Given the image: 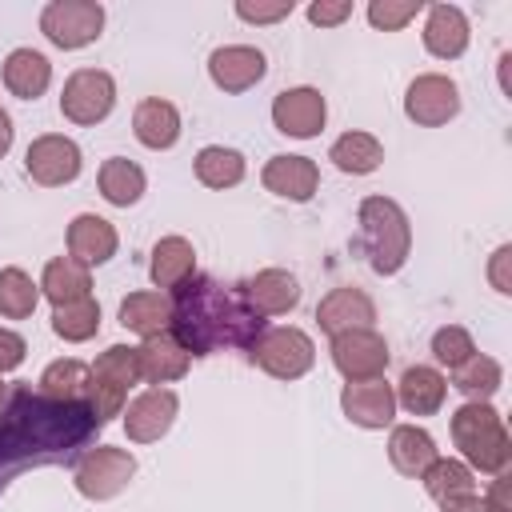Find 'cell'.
Instances as JSON below:
<instances>
[{
  "label": "cell",
  "mask_w": 512,
  "mask_h": 512,
  "mask_svg": "<svg viewBox=\"0 0 512 512\" xmlns=\"http://www.w3.org/2000/svg\"><path fill=\"white\" fill-rule=\"evenodd\" d=\"M172 336L192 352L208 356L220 344H248L260 336V312L248 308V300L212 276H192L172 296Z\"/></svg>",
  "instance_id": "obj_1"
},
{
  "label": "cell",
  "mask_w": 512,
  "mask_h": 512,
  "mask_svg": "<svg viewBox=\"0 0 512 512\" xmlns=\"http://www.w3.org/2000/svg\"><path fill=\"white\" fill-rule=\"evenodd\" d=\"M92 424L96 416L88 404H56L24 388L16 392L12 412L0 424V456H28L36 448H68L84 440Z\"/></svg>",
  "instance_id": "obj_2"
},
{
  "label": "cell",
  "mask_w": 512,
  "mask_h": 512,
  "mask_svg": "<svg viewBox=\"0 0 512 512\" xmlns=\"http://www.w3.org/2000/svg\"><path fill=\"white\" fill-rule=\"evenodd\" d=\"M360 244L368 252V264L380 276H392L408 260V248H412L404 208L388 196H368L360 204Z\"/></svg>",
  "instance_id": "obj_3"
},
{
  "label": "cell",
  "mask_w": 512,
  "mask_h": 512,
  "mask_svg": "<svg viewBox=\"0 0 512 512\" xmlns=\"http://www.w3.org/2000/svg\"><path fill=\"white\" fill-rule=\"evenodd\" d=\"M452 440L456 448L464 452V460L480 472H504L508 468V456H512V444H508V432H504V420L492 404L484 400H468L464 408H456L452 416Z\"/></svg>",
  "instance_id": "obj_4"
},
{
  "label": "cell",
  "mask_w": 512,
  "mask_h": 512,
  "mask_svg": "<svg viewBox=\"0 0 512 512\" xmlns=\"http://www.w3.org/2000/svg\"><path fill=\"white\" fill-rule=\"evenodd\" d=\"M140 380V364H136V348H124V344H112L108 352L96 356L92 364V388H88V408L96 416V424L120 416L124 400H128V388Z\"/></svg>",
  "instance_id": "obj_5"
},
{
  "label": "cell",
  "mask_w": 512,
  "mask_h": 512,
  "mask_svg": "<svg viewBox=\"0 0 512 512\" xmlns=\"http://www.w3.org/2000/svg\"><path fill=\"white\" fill-rule=\"evenodd\" d=\"M252 360L276 380H296L312 368L316 348L300 328H268L252 340Z\"/></svg>",
  "instance_id": "obj_6"
},
{
  "label": "cell",
  "mask_w": 512,
  "mask_h": 512,
  "mask_svg": "<svg viewBox=\"0 0 512 512\" xmlns=\"http://www.w3.org/2000/svg\"><path fill=\"white\" fill-rule=\"evenodd\" d=\"M104 28V8L96 0H52L40 12V32L56 48H84L100 36Z\"/></svg>",
  "instance_id": "obj_7"
},
{
  "label": "cell",
  "mask_w": 512,
  "mask_h": 512,
  "mask_svg": "<svg viewBox=\"0 0 512 512\" xmlns=\"http://www.w3.org/2000/svg\"><path fill=\"white\" fill-rule=\"evenodd\" d=\"M116 104V84L108 72L100 68H80L64 80V92H60V112L72 120V124H100Z\"/></svg>",
  "instance_id": "obj_8"
},
{
  "label": "cell",
  "mask_w": 512,
  "mask_h": 512,
  "mask_svg": "<svg viewBox=\"0 0 512 512\" xmlns=\"http://www.w3.org/2000/svg\"><path fill=\"white\" fill-rule=\"evenodd\" d=\"M132 472H136V460L124 448L100 444V448L84 452V460L76 464V488L88 500H112V496H120L128 488Z\"/></svg>",
  "instance_id": "obj_9"
},
{
  "label": "cell",
  "mask_w": 512,
  "mask_h": 512,
  "mask_svg": "<svg viewBox=\"0 0 512 512\" xmlns=\"http://www.w3.org/2000/svg\"><path fill=\"white\" fill-rule=\"evenodd\" d=\"M24 168L36 184L44 188H60V184H72L80 176V148L76 140L60 136V132H48V136H36L24 152Z\"/></svg>",
  "instance_id": "obj_10"
},
{
  "label": "cell",
  "mask_w": 512,
  "mask_h": 512,
  "mask_svg": "<svg viewBox=\"0 0 512 512\" xmlns=\"http://www.w3.org/2000/svg\"><path fill=\"white\" fill-rule=\"evenodd\" d=\"M332 364L348 380H376L388 368V344L372 328H348L332 336Z\"/></svg>",
  "instance_id": "obj_11"
},
{
  "label": "cell",
  "mask_w": 512,
  "mask_h": 512,
  "mask_svg": "<svg viewBox=\"0 0 512 512\" xmlns=\"http://www.w3.org/2000/svg\"><path fill=\"white\" fill-rule=\"evenodd\" d=\"M404 112H408V120H416L424 128L448 124L460 112V88L448 76H440V72H424V76H416L408 84Z\"/></svg>",
  "instance_id": "obj_12"
},
{
  "label": "cell",
  "mask_w": 512,
  "mask_h": 512,
  "mask_svg": "<svg viewBox=\"0 0 512 512\" xmlns=\"http://www.w3.org/2000/svg\"><path fill=\"white\" fill-rule=\"evenodd\" d=\"M340 408L360 428H384L396 416V392L388 380H348L340 392Z\"/></svg>",
  "instance_id": "obj_13"
},
{
  "label": "cell",
  "mask_w": 512,
  "mask_h": 512,
  "mask_svg": "<svg viewBox=\"0 0 512 512\" xmlns=\"http://www.w3.org/2000/svg\"><path fill=\"white\" fill-rule=\"evenodd\" d=\"M176 408H180V400H176L172 388H148V392H140V396L128 404V412H124V432H128V440H136V444L160 440V436L172 428Z\"/></svg>",
  "instance_id": "obj_14"
},
{
  "label": "cell",
  "mask_w": 512,
  "mask_h": 512,
  "mask_svg": "<svg viewBox=\"0 0 512 512\" xmlns=\"http://www.w3.org/2000/svg\"><path fill=\"white\" fill-rule=\"evenodd\" d=\"M264 72H268L264 52L248 48V44H228V48H216L208 56V76L224 92H248L252 84L264 80Z\"/></svg>",
  "instance_id": "obj_15"
},
{
  "label": "cell",
  "mask_w": 512,
  "mask_h": 512,
  "mask_svg": "<svg viewBox=\"0 0 512 512\" xmlns=\"http://www.w3.org/2000/svg\"><path fill=\"white\" fill-rule=\"evenodd\" d=\"M324 96L316 88H288L272 100V120L284 136H296V140H308L324 128Z\"/></svg>",
  "instance_id": "obj_16"
},
{
  "label": "cell",
  "mask_w": 512,
  "mask_h": 512,
  "mask_svg": "<svg viewBox=\"0 0 512 512\" xmlns=\"http://www.w3.org/2000/svg\"><path fill=\"white\" fill-rule=\"evenodd\" d=\"M136 364H140V380H152L160 388L188 372L192 352L172 332H160V336H144V344L136 348Z\"/></svg>",
  "instance_id": "obj_17"
},
{
  "label": "cell",
  "mask_w": 512,
  "mask_h": 512,
  "mask_svg": "<svg viewBox=\"0 0 512 512\" xmlns=\"http://www.w3.org/2000/svg\"><path fill=\"white\" fill-rule=\"evenodd\" d=\"M240 296H244L248 308L260 312V316H284V312L296 308L300 284H296V276L284 272V268H264V272H256V276L240 288Z\"/></svg>",
  "instance_id": "obj_18"
},
{
  "label": "cell",
  "mask_w": 512,
  "mask_h": 512,
  "mask_svg": "<svg viewBox=\"0 0 512 512\" xmlns=\"http://www.w3.org/2000/svg\"><path fill=\"white\" fill-rule=\"evenodd\" d=\"M316 320H320L324 332L340 336V332H348V328H368V324L376 320V304H372L360 288H332V292L320 300Z\"/></svg>",
  "instance_id": "obj_19"
},
{
  "label": "cell",
  "mask_w": 512,
  "mask_h": 512,
  "mask_svg": "<svg viewBox=\"0 0 512 512\" xmlns=\"http://www.w3.org/2000/svg\"><path fill=\"white\" fill-rule=\"evenodd\" d=\"M264 188L284 196V200H308L320 184V168L308 156H272L260 172Z\"/></svg>",
  "instance_id": "obj_20"
},
{
  "label": "cell",
  "mask_w": 512,
  "mask_h": 512,
  "mask_svg": "<svg viewBox=\"0 0 512 512\" xmlns=\"http://www.w3.org/2000/svg\"><path fill=\"white\" fill-rule=\"evenodd\" d=\"M68 252H72V260L84 264V268L104 264V260L116 256V228H112L104 216L84 212V216H76V220L68 224Z\"/></svg>",
  "instance_id": "obj_21"
},
{
  "label": "cell",
  "mask_w": 512,
  "mask_h": 512,
  "mask_svg": "<svg viewBox=\"0 0 512 512\" xmlns=\"http://www.w3.org/2000/svg\"><path fill=\"white\" fill-rule=\"evenodd\" d=\"M132 132H136V140H140L144 148H152V152L172 148V144L180 140V112H176V104H168V100H160V96L140 100L136 112H132Z\"/></svg>",
  "instance_id": "obj_22"
},
{
  "label": "cell",
  "mask_w": 512,
  "mask_h": 512,
  "mask_svg": "<svg viewBox=\"0 0 512 512\" xmlns=\"http://www.w3.org/2000/svg\"><path fill=\"white\" fill-rule=\"evenodd\" d=\"M424 48L440 60H456L468 48V20L456 4H432L424 24Z\"/></svg>",
  "instance_id": "obj_23"
},
{
  "label": "cell",
  "mask_w": 512,
  "mask_h": 512,
  "mask_svg": "<svg viewBox=\"0 0 512 512\" xmlns=\"http://www.w3.org/2000/svg\"><path fill=\"white\" fill-rule=\"evenodd\" d=\"M48 84H52V64H48L44 52H36V48H16V52H8V60H4V88H8L12 96L36 100V96L48 92Z\"/></svg>",
  "instance_id": "obj_24"
},
{
  "label": "cell",
  "mask_w": 512,
  "mask_h": 512,
  "mask_svg": "<svg viewBox=\"0 0 512 512\" xmlns=\"http://www.w3.org/2000/svg\"><path fill=\"white\" fill-rule=\"evenodd\" d=\"M444 396H448V380H444L436 368H424V364L408 368V372L400 376V384H396V404H404L412 416H432V412H440Z\"/></svg>",
  "instance_id": "obj_25"
},
{
  "label": "cell",
  "mask_w": 512,
  "mask_h": 512,
  "mask_svg": "<svg viewBox=\"0 0 512 512\" xmlns=\"http://www.w3.org/2000/svg\"><path fill=\"white\" fill-rule=\"evenodd\" d=\"M120 324L128 332H140V336L168 332V324H172V296H164L160 288L156 292H132V296H124Z\"/></svg>",
  "instance_id": "obj_26"
},
{
  "label": "cell",
  "mask_w": 512,
  "mask_h": 512,
  "mask_svg": "<svg viewBox=\"0 0 512 512\" xmlns=\"http://www.w3.org/2000/svg\"><path fill=\"white\" fill-rule=\"evenodd\" d=\"M196 276V252L184 236H164L156 248H152V284L156 288H180Z\"/></svg>",
  "instance_id": "obj_27"
},
{
  "label": "cell",
  "mask_w": 512,
  "mask_h": 512,
  "mask_svg": "<svg viewBox=\"0 0 512 512\" xmlns=\"http://www.w3.org/2000/svg\"><path fill=\"white\" fill-rule=\"evenodd\" d=\"M388 460H392L396 472L420 480V476L428 472V464L436 460V444H432V436H428L424 428H416V424H400V428H392Z\"/></svg>",
  "instance_id": "obj_28"
},
{
  "label": "cell",
  "mask_w": 512,
  "mask_h": 512,
  "mask_svg": "<svg viewBox=\"0 0 512 512\" xmlns=\"http://www.w3.org/2000/svg\"><path fill=\"white\" fill-rule=\"evenodd\" d=\"M40 292L52 300V308L76 304V300L92 296V276H88V268L76 264L72 256H56V260H48V268H44Z\"/></svg>",
  "instance_id": "obj_29"
},
{
  "label": "cell",
  "mask_w": 512,
  "mask_h": 512,
  "mask_svg": "<svg viewBox=\"0 0 512 512\" xmlns=\"http://www.w3.org/2000/svg\"><path fill=\"white\" fill-rule=\"evenodd\" d=\"M88 388L92 368H84L80 360H52L40 376V396L56 404H88Z\"/></svg>",
  "instance_id": "obj_30"
},
{
  "label": "cell",
  "mask_w": 512,
  "mask_h": 512,
  "mask_svg": "<svg viewBox=\"0 0 512 512\" xmlns=\"http://www.w3.org/2000/svg\"><path fill=\"white\" fill-rule=\"evenodd\" d=\"M328 160H332L340 172H352V176H368V172H376V168H380V160H384V148H380V140H376L372 132H344V136L332 144Z\"/></svg>",
  "instance_id": "obj_31"
},
{
  "label": "cell",
  "mask_w": 512,
  "mask_h": 512,
  "mask_svg": "<svg viewBox=\"0 0 512 512\" xmlns=\"http://www.w3.org/2000/svg\"><path fill=\"white\" fill-rule=\"evenodd\" d=\"M100 196H104L108 204H116V208L136 204V200L144 196V172H140L132 160H124V156L104 160V164H100Z\"/></svg>",
  "instance_id": "obj_32"
},
{
  "label": "cell",
  "mask_w": 512,
  "mask_h": 512,
  "mask_svg": "<svg viewBox=\"0 0 512 512\" xmlns=\"http://www.w3.org/2000/svg\"><path fill=\"white\" fill-rule=\"evenodd\" d=\"M196 180L208 188H232L244 180V156L224 144H208L196 152Z\"/></svg>",
  "instance_id": "obj_33"
},
{
  "label": "cell",
  "mask_w": 512,
  "mask_h": 512,
  "mask_svg": "<svg viewBox=\"0 0 512 512\" xmlns=\"http://www.w3.org/2000/svg\"><path fill=\"white\" fill-rule=\"evenodd\" d=\"M420 480H424L428 496H432V500H440V504H444V500H456V496L476 492L472 468H468V464H460V460H444V456H436Z\"/></svg>",
  "instance_id": "obj_34"
},
{
  "label": "cell",
  "mask_w": 512,
  "mask_h": 512,
  "mask_svg": "<svg viewBox=\"0 0 512 512\" xmlns=\"http://www.w3.org/2000/svg\"><path fill=\"white\" fill-rule=\"evenodd\" d=\"M96 328H100V304H96L92 296H84V300H76V304H60V308L52 312V332H56L60 340L80 344V340L96 336Z\"/></svg>",
  "instance_id": "obj_35"
},
{
  "label": "cell",
  "mask_w": 512,
  "mask_h": 512,
  "mask_svg": "<svg viewBox=\"0 0 512 512\" xmlns=\"http://www.w3.org/2000/svg\"><path fill=\"white\" fill-rule=\"evenodd\" d=\"M500 380H504V372H500V364L492 360V356H472V360H464L460 368H452V388H460L464 396H472V400H488L496 388H500Z\"/></svg>",
  "instance_id": "obj_36"
},
{
  "label": "cell",
  "mask_w": 512,
  "mask_h": 512,
  "mask_svg": "<svg viewBox=\"0 0 512 512\" xmlns=\"http://www.w3.org/2000/svg\"><path fill=\"white\" fill-rule=\"evenodd\" d=\"M36 300H40V284H32V276L24 268H4L0 272V316L24 320V316H32Z\"/></svg>",
  "instance_id": "obj_37"
},
{
  "label": "cell",
  "mask_w": 512,
  "mask_h": 512,
  "mask_svg": "<svg viewBox=\"0 0 512 512\" xmlns=\"http://www.w3.org/2000/svg\"><path fill=\"white\" fill-rule=\"evenodd\" d=\"M432 356H436L440 364H448V368H460L464 360L476 356V344H472V336H468L460 324H448V328H440V332L432 336Z\"/></svg>",
  "instance_id": "obj_38"
},
{
  "label": "cell",
  "mask_w": 512,
  "mask_h": 512,
  "mask_svg": "<svg viewBox=\"0 0 512 512\" xmlns=\"http://www.w3.org/2000/svg\"><path fill=\"white\" fill-rule=\"evenodd\" d=\"M416 12H420V0H372V4H368V20H372L376 28H384V32L404 28Z\"/></svg>",
  "instance_id": "obj_39"
},
{
  "label": "cell",
  "mask_w": 512,
  "mask_h": 512,
  "mask_svg": "<svg viewBox=\"0 0 512 512\" xmlns=\"http://www.w3.org/2000/svg\"><path fill=\"white\" fill-rule=\"evenodd\" d=\"M236 16L248 20V24H272V20L292 16V0H276V4H248V0H240Z\"/></svg>",
  "instance_id": "obj_40"
},
{
  "label": "cell",
  "mask_w": 512,
  "mask_h": 512,
  "mask_svg": "<svg viewBox=\"0 0 512 512\" xmlns=\"http://www.w3.org/2000/svg\"><path fill=\"white\" fill-rule=\"evenodd\" d=\"M348 16H352V4H348V0H336V4L320 0V4H312V8H308V20H312V24H320V28H332V24L348 20Z\"/></svg>",
  "instance_id": "obj_41"
},
{
  "label": "cell",
  "mask_w": 512,
  "mask_h": 512,
  "mask_svg": "<svg viewBox=\"0 0 512 512\" xmlns=\"http://www.w3.org/2000/svg\"><path fill=\"white\" fill-rule=\"evenodd\" d=\"M508 260H512V248L508 244H500L496 252H492V264H488V280H492V288L496 292H512V276H508Z\"/></svg>",
  "instance_id": "obj_42"
},
{
  "label": "cell",
  "mask_w": 512,
  "mask_h": 512,
  "mask_svg": "<svg viewBox=\"0 0 512 512\" xmlns=\"http://www.w3.org/2000/svg\"><path fill=\"white\" fill-rule=\"evenodd\" d=\"M24 360V336H16L12 328H0V372L20 368Z\"/></svg>",
  "instance_id": "obj_43"
},
{
  "label": "cell",
  "mask_w": 512,
  "mask_h": 512,
  "mask_svg": "<svg viewBox=\"0 0 512 512\" xmlns=\"http://www.w3.org/2000/svg\"><path fill=\"white\" fill-rule=\"evenodd\" d=\"M508 484H512V480H508L504 472H496V484L488 488V500H484L488 512H512V504H508Z\"/></svg>",
  "instance_id": "obj_44"
},
{
  "label": "cell",
  "mask_w": 512,
  "mask_h": 512,
  "mask_svg": "<svg viewBox=\"0 0 512 512\" xmlns=\"http://www.w3.org/2000/svg\"><path fill=\"white\" fill-rule=\"evenodd\" d=\"M444 512H488V508H484V500H480L476 492H468V496L444 500Z\"/></svg>",
  "instance_id": "obj_45"
},
{
  "label": "cell",
  "mask_w": 512,
  "mask_h": 512,
  "mask_svg": "<svg viewBox=\"0 0 512 512\" xmlns=\"http://www.w3.org/2000/svg\"><path fill=\"white\" fill-rule=\"evenodd\" d=\"M12 148V116L0 108V156Z\"/></svg>",
  "instance_id": "obj_46"
},
{
  "label": "cell",
  "mask_w": 512,
  "mask_h": 512,
  "mask_svg": "<svg viewBox=\"0 0 512 512\" xmlns=\"http://www.w3.org/2000/svg\"><path fill=\"white\" fill-rule=\"evenodd\" d=\"M4 400H8V388H4V384H0V408H4Z\"/></svg>",
  "instance_id": "obj_47"
}]
</instances>
